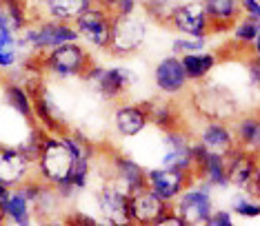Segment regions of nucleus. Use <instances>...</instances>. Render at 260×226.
Returning a JSON list of instances; mask_svg holds the SVG:
<instances>
[{"label":"nucleus","mask_w":260,"mask_h":226,"mask_svg":"<svg viewBox=\"0 0 260 226\" xmlns=\"http://www.w3.org/2000/svg\"><path fill=\"white\" fill-rule=\"evenodd\" d=\"M36 64L40 73L49 76L54 80H69V78H82L87 67L93 62L87 47L76 43L58 45L49 51H43L36 56Z\"/></svg>","instance_id":"obj_1"},{"label":"nucleus","mask_w":260,"mask_h":226,"mask_svg":"<svg viewBox=\"0 0 260 226\" xmlns=\"http://www.w3.org/2000/svg\"><path fill=\"white\" fill-rule=\"evenodd\" d=\"M18 40L22 47H27L29 51L38 53L49 51L58 45L64 43H76L78 33L72 22H62V20H54V18H43L38 22H29V25L18 33Z\"/></svg>","instance_id":"obj_2"},{"label":"nucleus","mask_w":260,"mask_h":226,"mask_svg":"<svg viewBox=\"0 0 260 226\" xmlns=\"http://www.w3.org/2000/svg\"><path fill=\"white\" fill-rule=\"evenodd\" d=\"M147 40V20L143 16L125 14V16H111V31L107 51L114 58H129L136 51L143 49Z\"/></svg>","instance_id":"obj_3"},{"label":"nucleus","mask_w":260,"mask_h":226,"mask_svg":"<svg viewBox=\"0 0 260 226\" xmlns=\"http://www.w3.org/2000/svg\"><path fill=\"white\" fill-rule=\"evenodd\" d=\"M198 91L193 93V109L205 120H227L232 122L240 113L238 102L224 87L216 82H198Z\"/></svg>","instance_id":"obj_4"},{"label":"nucleus","mask_w":260,"mask_h":226,"mask_svg":"<svg viewBox=\"0 0 260 226\" xmlns=\"http://www.w3.org/2000/svg\"><path fill=\"white\" fill-rule=\"evenodd\" d=\"M171 209L176 211V215L182 219V224L185 226L207 224L211 211H214V195H211V186H207V184L200 182V180H193L185 191L174 200Z\"/></svg>","instance_id":"obj_5"},{"label":"nucleus","mask_w":260,"mask_h":226,"mask_svg":"<svg viewBox=\"0 0 260 226\" xmlns=\"http://www.w3.org/2000/svg\"><path fill=\"white\" fill-rule=\"evenodd\" d=\"M82 80L89 87H93L105 100H122L129 93V89L136 82V73L127 67H98L89 64L82 73Z\"/></svg>","instance_id":"obj_6"},{"label":"nucleus","mask_w":260,"mask_h":226,"mask_svg":"<svg viewBox=\"0 0 260 226\" xmlns=\"http://www.w3.org/2000/svg\"><path fill=\"white\" fill-rule=\"evenodd\" d=\"M72 25L78 33V40L87 43L93 49L107 51L109 45V31H111V14L100 5H91L82 14H78L72 20Z\"/></svg>","instance_id":"obj_7"},{"label":"nucleus","mask_w":260,"mask_h":226,"mask_svg":"<svg viewBox=\"0 0 260 226\" xmlns=\"http://www.w3.org/2000/svg\"><path fill=\"white\" fill-rule=\"evenodd\" d=\"M193 182L191 171L171 169V166H158V169H145V186L162 202L174 204V200Z\"/></svg>","instance_id":"obj_8"},{"label":"nucleus","mask_w":260,"mask_h":226,"mask_svg":"<svg viewBox=\"0 0 260 226\" xmlns=\"http://www.w3.org/2000/svg\"><path fill=\"white\" fill-rule=\"evenodd\" d=\"M227 180L238 191H247L258 198V162L256 151L236 146L227 158Z\"/></svg>","instance_id":"obj_9"},{"label":"nucleus","mask_w":260,"mask_h":226,"mask_svg":"<svg viewBox=\"0 0 260 226\" xmlns=\"http://www.w3.org/2000/svg\"><path fill=\"white\" fill-rule=\"evenodd\" d=\"M169 29H174L178 35H193V38H209L211 27L209 18H207L200 0H191V3H178L171 14Z\"/></svg>","instance_id":"obj_10"},{"label":"nucleus","mask_w":260,"mask_h":226,"mask_svg":"<svg viewBox=\"0 0 260 226\" xmlns=\"http://www.w3.org/2000/svg\"><path fill=\"white\" fill-rule=\"evenodd\" d=\"M191 156H193V140L191 133H185L180 127L162 131V166L180 171H191Z\"/></svg>","instance_id":"obj_11"},{"label":"nucleus","mask_w":260,"mask_h":226,"mask_svg":"<svg viewBox=\"0 0 260 226\" xmlns=\"http://www.w3.org/2000/svg\"><path fill=\"white\" fill-rule=\"evenodd\" d=\"M107 169H109V182L120 186L127 195L145 189V169L134 158L125 156V153L111 151Z\"/></svg>","instance_id":"obj_12"},{"label":"nucleus","mask_w":260,"mask_h":226,"mask_svg":"<svg viewBox=\"0 0 260 226\" xmlns=\"http://www.w3.org/2000/svg\"><path fill=\"white\" fill-rule=\"evenodd\" d=\"M167 209H171V204L162 202L158 195H153L147 186L127 195L129 224H156V219Z\"/></svg>","instance_id":"obj_13"},{"label":"nucleus","mask_w":260,"mask_h":226,"mask_svg":"<svg viewBox=\"0 0 260 226\" xmlns=\"http://www.w3.org/2000/svg\"><path fill=\"white\" fill-rule=\"evenodd\" d=\"M34 177V164L25 158L18 146L0 142V184L5 186H18Z\"/></svg>","instance_id":"obj_14"},{"label":"nucleus","mask_w":260,"mask_h":226,"mask_svg":"<svg viewBox=\"0 0 260 226\" xmlns=\"http://www.w3.org/2000/svg\"><path fill=\"white\" fill-rule=\"evenodd\" d=\"M34 189H36V177H29L18 186H11L5 206V222L16 226H29L34 222Z\"/></svg>","instance_id":"obj_15"},{"label":"nucleus","mask_w":260,"mask_h":226,"mask_svg":"<svg viewBox=\"0 0 260 226\" xmlns=\"http://www.w3.org/2000/svg\"><path fill=\"white\" fill-rule=\"evenodd\" d=\"M153 85L167 98L180 96V93L185 91L189 80L185 76V69H182L180 56L171 53V56H165L162 60L156 64V69H153Z\"/></svg>","instance_id":"obj_16"},{"label":"nucleus","mask_w":260,"mask_h":226,"mask_svg":"<svg viewBox=\"0 0 260 226\" xmlns=\"http://www.w3.org/2000/svg\"><path fill=\"white\" fill-rule=\"evenodd\" d=\"M207 151L218 153V156L227 158L236 148V138L232 124L227 120H205V124L198 129V140Z\"/></svg>","instance_id":"obj_17"},{"label":"nucleus","mask_w":260,"mask_h":226,"mask_svg":"<svg viewBox=\"0 0 260 226\" xmlns=\"http://www.w3.org/2000/svg\"><path fill=\"white\" fill-rule=\"evenodd\" d=\"M98 211L103 215V224H129L127 193L114 182H107L98 191Z\"/></svg>","instance_id":"obj_18"},{"label":"nucleus","mask_w":260,"mask_h":226,"mask_svg":"<svg viewBox=\"0 0 260 226\" xmlns=\"http://www.w3.org/2000/svg\"><path fill=\"white\" fill-rule=\"evenodd\" d=\"M207 18H209L211 33L229 31L232 25L242 16L240 0H200Z\"/></svg>","instance_id":"obj_19"},{"label":"nucleus","mask_w":260,"mask_h":226,"mask_svg":"<svg viewBox=\"0 0 260 226\" xmlns=\"http://www.w3.org/2000/svg\"><path fill=\"white\" fill-rule=\"evenodd\" d=\"M149 118H147V109L143 102L138 104H120L114 111V127L118 131V135L122 138H136L147 129Z\"/></svg>","instance_id":"obj_20"},{"label":"nucleus","mask_w":260,"mask_h":226,"mask_svg":"<svg viewBox=\"0 0 260 226\" xmlns=\"http://www.w3.org/2000/svg\"><path fill=\"white\" fill-rule=\"evenodd\" d=\"M180 62H182V69H185V76L189 82H205L207 76L216 69L218 58H216V53L203 49L196 53H185V56H180Z\"/></svg>","instance_id":"obj_21"},{"label":"nucleus","mask_w":260,"mask_h":226,"mask_svg":"<svg viewBox=\"0 0 260 226\" xmlns=\"http://www.w3.org/2000/svg\"><path fill=\"white\" fill-rule=\"evenodd\" d=\"M3 100L11 111H16L20 118H25L27 122H34V104H31V96L20 82L14 80H5L3 82Z\"/></svg>","instance_id":"obj_22"},{"label":"nucleus","mask_w":260,"mask_h":226,"mask_svg":"<svg viewBox=\"0 0 260 226\" xmlns=\"http://www.w3.org/2000/svg\"><path fill=\"white\" fill-rule=\"evenodd\" d=\"M232 131L236 138V146L247 148V151H256L260 144V122L256 116H236L232 122Z\"/></svg>","instance_id":"obj_23"},{"label":"nucleus","mask_w":260,"mask_h":226,"mask_svg":"<svg viewBox=\"0 0 260 226\" xmlns=\"http://www.w3.org/2000/svg\"><path fill=\"white\" fill-rule=\"evenodd\" d=\"M29 25L25 0H0V29L20 33Z\"/></svg>","instance_id":"obj_24"},{"label":"nucleus","mask_w":260,"mask_h":226,"mask_svg":"<svg viewBox=\"0 0 260 226\" xmlns=\"http://www.w3.org/2000/svg\"><path fill=\"white\" fill-rule=\"evenodd\" d=\"M93 0H43V9L47 18L62 22H72L76 16L82 14L87 7H91Z\"/></svg>","instance_id":"obj_25"},{"label":"nucleus","mask_w":260,"mask_h":226,"mask_svg":"<svg viewBox=\"0 0 260 226\" xmlns=\"http://www.w3.org/2000/svg\"><path fill=\"white\" fill-rule=\"evenodd\" d=\"M232 35L234 43L240 47H249L251 51H256V43H258V33H260V18H251L242 14L238 20L232 25Z\"/></svg>","instance_id":"obj_26"},{"label":"nucleus","mask_w":260,"mask_h":226,"mask_svg":"<svg viewBox=\"0 0 260 226\" xmlns=\"http://www.w3.org/2000/svg\"><path fill=\"white\" fill-rule=\"evenodd\" d=\"M20 40L18 33L0 29V71H11L20 62Z\"/></svg>","instance_id":"obj_27"},{"label":"nucleus","mask_w":260,"mask_h":226,"mask_svg":"<svg viewBox=\"0 0 260 226\" xmlns=\"http://www.w3.org/2000/svg\"><path fill=\"white\" fill-rule=\"evenodd\" d=\"M147 109V118H149V124H156L158 129L167 131L174 127H180V118L178 113L174 111V106L169 102H143Z\"/></svg>","instance_id":"obj_28"},{"label":"nucleus","mask_w":260,"mask_h":226,"mask_svg":"<svg viewBox=\"0 0 260 226\" xmlns=\"http://www.w3.org/2000/svg\"><path fill=\"white\" fill-rule=\"evenodd\" d=\"M180 0H140L145 14L149 16L153 22H158V25H162V27H167L169 18L174 14V9Z\"/></svg>","instance_id":"obj_29"},{"label":"nucleus","mask_w":260,"mask_h":226,"mask_svg":"<svg viewBox=\"0 0 260 226\" xmlns=\"http://www.w3.org/2000/svg\"><path fill=\"white\" fill-rule=\"evenodd\" d=\"M232 211L240 217H247V219H256L260 215V204H258V198L247 191H240L238 195L232 198Z\"/></svg>","instance_id":"obj_30"},{"label":"nucleus","mask_w":260,"mask_h":226,"mask_svg":"<svg viewBox=\"0 0 260 226\" xmlns=\"http://www.w3.org/2000/svg\"><path fill=\"white\" fill-rule=\"evenodd\" d=\"M207 49V38H193V35H178L174 40V53L185 56V53H196Z\"/></svg>","instance_id":"obj_31"},{"label":"nucleus","mask_w":260,"mask_h":226,"mask_svg":"<svg viewBox=\"0 0 260 226\" xmlns=\"http://www.w3.org/2000/svg\"><path fill=\"white\" fill-rule=\"evenodd\" d=\"M207 226H234V217L229 211H211L209 219H207Z\"/></svg>","instance_id":"obj_32"},{"label":"nucleus","mask_w":260,"mask_h":226,"mask_svg":"<svg viewBox=\"0 0 260 226\" xmlns=\"http://www.w3.org/2000/svg\"><path fill=\"white\" fill-rule=\"evenodd\" d=\"M140 0H118V3L111 7L109 14L111 16H125V14H134L136 9H138Z\"/></svg>","instance_id":"obj_33"},{"label":"nucleus","mask_w":260,"mask_h":226,"mask_svg":"<svg viewBox=\"0 0 260 226\" xmlns=\"http://www.w3.org/2000/svg\"><path fill=\"white\" fill-rule=\"evenodd\" d=\"M240 9L245 16L260 18V3L258 0H240Z\"/></svg>","instance_id":"obj_34"},{"label":"nucleus","mask_w":260,"mask_h":226,"mask_svg":"<svg viewBox=\"0 0 260 226\" xmlns=\"http://www.w3.org/2000/svg\"><path fill=\"white\" fill-rule=\"evenodd\" d=\"M249 82H251V87H258V82H260V67L256 60V53H253V58L249 60Z\"/></svg>","instance_id":"obj_35"},{"label":"nucleus","mask_w":260,"mask_h":226,"mask_svg":"<svg viewBox=\"0 0 260 226\" xmlns=\"http://www.w3.org/2000/svg\"><path fill=\"white\" fill-rule=\"evenodd\" d=\"M118 3V0H93V5H100V7H105L107 11H111V7Z\"/></svg>","instance_id":"obj_36"}]
</instances>
